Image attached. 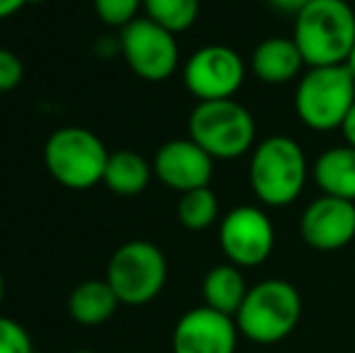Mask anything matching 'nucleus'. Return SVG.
<instances>
[{"instance_id":"cd10ccee","label":"nucleus","mask_w":355,"mask_h":353,"mask_svg":"<svg viewBox=\"0 0 355 353\" xmlns=\"http://www.w3.org/2000/svg\"><path fill=\"white\" fill-rule=\"evenodd\" d=\"M3 298H5V278H3V273H0V302H3Z\"/></svg>"},{"instance_id":"b1692460","label":"nucleus","mask_w":355,"mask_h":353,"mask_svg":"<svg viewBox=\"0 0 355 353\" xmlns=\"http://www.w3.org/2000/svg\"><path fill=\"white\" fill-rule=\"evenodd\" d=\"M268 3L273 5V8H278V10H283V12H302L304 8H307L312 0H268Z\"/></svg>"},{"instance_id":"423d86ee","label":"nucleus","mask_w":355,"mask_h":353,"mask_svg":"<svg viewBox=\"0 0 355 353\" xmlns=\"http://www.w3.org/2000/svg\"><path fill=\"white\" fill-rule=\"evenodd\" d=\"M353 104L355 78L346 66L309 68L295 92V109L314 131L341 128Z\"/></svg>"},{"instance_id":"f3484780","label":"nucleus","mask_w":355,"mask_h":353,"mask_svg":"<svg viewBox=\"0 0 355 353\" xmlns=\"http://www.w3.org/2000/svg\"><path fill=\"white\" fill-rule=\"evenodd\" d=\"M247 293L249 288L244 283L242 271L234 264L213 266L203 278V300H206L208 307L223 312V315H237Z\"/></svg>"},{"instance_id":"0eeeda50","label":"nucleus","mask_w":355,"mask_h":353,"mask_svg":"<svg viewBox=\"0 0 355 353\" xmlns=\"http://www.w3.org/2000/svg\"><path fill=\"white\" fill-rule=\"evenodd\" d=\"M104 278L121 305L138 307L162 293L167 283V259L157 245L133 240L114 252Z\"/></svg>"},{"instance_id":"5701e85b","label":"nucleus","mask_w":355,"mask_h":353,"mask_svg":"<svg viewBox=\"0 0 355 353\" xmlns=\"http://www.w3.org/2000/svg\"><path fill=\"white\" fill-rule=\"evenodd\" d=\"M24 66L19 56L10 49H0V92H10L22 83Z\"/></svg>"},{"instance_id":"1a4fd4ad","label":"nucleus","mask_w":355,"mask_h":353,"mask_svg":"<svg viewBox=\"0 0 355 353\" xmlns=\"http://www.w3.org/2000/svg\"><path fill=\"white\" fill-rule=\"evenodd\" d=\"M276 245L271 218L254 206H237L220 223V247L230 264L259 266L268 259Z\"/></svg>"},{"instance_id":"412c9836","label":"nucleus","mask_w":355,"mask_h":353,"mask_svg":"<svg viewBox=\"0 0 355 353\" xmlns=\"http://www.w3.org/2000/svg\"><path fill=\"white\" fill-rule=\"evenodd\" d=\"M94 12L109 27L123 29L136 19L138 10L143 8V0H92Z\"/></svg>"},{"instance_id":"20e7f679","label":"nucleus","mask_w":355,"mask_h":353,"mask_svg":"<svg viewBox=\"0 0 355 353\" xmlns=\"http://www.w3.org/2000/svg\"><path fill=\"white\" fill-rule=\"evenodd\" d=\"M189 138L213 160H234L254 146L257 123L249 109L234 99L198 102L189 117Z\"/></svg>"},{"instance_id":"6ab92c4d","label":"nucleus","mask_w":355,"mask_h":353,"mask_svg":"<svg viewBox=\"0 0 355 353\" xmlns=\"http://www.w3.org/2000/svg\"><path fill=\"white\" fill-rule=\"evenodd\" d=\"M143 10L148 19L157 22L167 32H187L198 17L201 0H143Z\"/></svg>"},{"instance_id":"bb28decb","label":"nucleus","mask_w":355,"mask_h":353,"mask_svg":"<svg viewBox=\"0 0 355 353\" xmlns=\"http://www.w3.org/2000/svg\"><path fill=\"white\" fill-rule=\"evenodd\" d=\"M343 66H346L348 71H351V76L355 78V46L351 49V53H348V58H346V63H343Z\"/></svg>"},{"instance_id":"7c9ffc66","label":"nucleus","mask_w":355,"mask_h":353,"mask_svg":"<svg viewBox=\"0 0 355 353\" xmlns=\"http://www.w3.org/2000/svg\"><path fill=\"white\" fill-rule=\"evenodd\" d=\"M37 353H39V351H37Z\"/></svg>"},{"instance_id":"6e6552de","label":"nucleus","mask_w":355,"mask_h":353,"mask_svg":"<svg viewBox=\"0 0 355 353\" xmlns=\"http://www.w3.org/2000/svg\"><path fill=\"white\" fill-rule=\"evenodd\" d=\"M119 49L131 71L148 83H162L177 71V39L172 32L148 17H136L121 29Z\"/></svg>"},{"instance_id":"dca6fc26","label":"nucleus","mask_w":355,"mask_h":353,"mask_svg":"<svg viewBox=\"0 0 355 353\" xmlns=\"http://www.w3.org/2000/svg\"><path fill=\"white\" fill-rule=\"evenodd\" d=\"M314 179L324 196L346 198L355 203V148L338 146L324 150L314 165Z\"/></svg>"},{"instance_id":"aec40b11","label":"nucleus","mask_w":355,"mask_h":353,"mask_svg":"<svg viewBox=\"0 0 355 353\" xmlns=\"http://www.w3.org/2000/svg\"><path fill=\"white\" fill-rule=\"evenodd\" d=\"M179 223L187 230H206L218 218V198L208 187L193 189V191L182 193L179 198Z\"/></svg>"},{"instance_id":"9b49d317","label":"nucleus","mask_w":355,"mask_h":353,"mask_svg":"<svg viewBox=\"0 0 355 353\" xmlns=\"http://www.w3.org/2000/svg\"><path fill=\"white\" fill-rule=\"evenodd\" d=\"M237 322L213 307H193L179 317L172 334V353H234Z\"/></svg>"},{"instance_id":"7ed1b4c3","label":"nucleus","mask_w":355,"mask_h":353,"mask_svg":"<svg viewBox=\"0 0 355 353\" xmlns=\"http://www.w3.org/2000/svg\"><path fill=\"white\" fill-rule=\"evenodd\" d=\"M249 182L266 206H288L307 182V157L300 143L288 136H271L257 146L249 165Z\"/></svg>"},{"instance_id":"c85d7f7f","label":"nucleus","mask_w":355,"mask_h":353,"mask_svg":"<svg viewBox=\"0 0 355 353\" xmlns=\"http://www.w3.org/2000/svg\"><path fill=\"white\" fill-rule=\"evenodd\" d=\"M71 353H94V351H87V349H80V351H71Z\"/></svg>"},{"instance_id":"2eb2a0df","label":"nucleus","mask_w":355,"mask_h":353,"mask_svg":"<svg viewBox=\"0 0 355 353\" xmlns=\"http://www.w3.org/2000/svg\"><path fill=\"white\" fill-rule=\"evenodd\" d=\"M119 305L121 302L107 283V278H89V281L78 283L68 295V312L83 327L104 325L107 320H112Z\"/></svg>"},{"instance_id":"9d476101","label":"nucleus","mask_w":355,"mask_h":353,"mask_svg":"<svg viewBox=\"0 0 355 353\" xmlns=\"http://www.w3.org/2000/svg\"><path fill=\"white\" fill-rule=\"evenodd\" d=\"M184 83L198 102L232 99L244 83V63L230 46H203L184 66Z\"/></svg>"},{"instance_id":"4be33fe9","label":"nucleus","mask_w":355,"mask_h":353,"mask_svg":"<svg viewBox=\"0 0 355 353\" xmlns=\"http://www.w3.org/2000/svg\"><path fill=\"white\" fill-rule=\"evenodd\" d=\"M0 353H37L27 329L3 315H0Z\"/></svg>"},{"instance_id":"ddd939ff","label":"nucleus","mask_w":355,"mask_h":353,"mask_svg":"<svg viewBox=\"0 0 355 353\" xmlns=\"http://www.w3.org/2000/svg\"><path fill=\"white\" fill-rule=\"evenodd\" d=\"M153 172L169 189L187 193L208 187L213 175V157L191 138H177L164 143L153 162Z\"/></svg>"},{"instance_id":"f8f14e48","label":"nucleus","mask_w":355,"mask_h":353,"mask_svg":"<svg viewBox=\"0 0 355 353\" xmlns=\"http://www.w3.org/2000/svg\"><path fill=\"white\" fill-rule=\"evenodd\" d=\"M300 230L312 250H343L355 237V203L336 196L317 198L304 208Z\"/></svg>"},{"instance_id":"39448f33","label":"nucleus","mask_w":355,"mask_h":353,"mask_svg":"<svg viewBox=\"0 0 355 353\" xmlns=\"http://www.w3.org/2000/svg\"><path fill=\"white\" fill-rule=\"evenodd\" d=\"M109 150L97 133L80 126L58 128L44 146V165L49 175L68 189H89L104 179Z\"/></svg>"},{"instance_id":"393cba45","label":"nucleus","mask_w":355,"mask_h":353,"mask_svg":"<svg viewBox=\"0 0 355 353\" xmlns=\"http://www.w3.org/2000/svg\"><path fill=\"white\" fill-rule=\"evenodd\" d=\"M27 3H32V0H0V19H8L12 15H17Z\"/></svg>"},{"instance_id":"a878e982","label":"nucleus","mask_w":355,"mask_h":353,"mask_svg":"<svg viewBox=\"0 0 355 353\" xmlns=\"http://www.w3.org/2000/svg\"><path fill=\"white\" fill-rule=\"evenodd\" d=\"M341 131H343V138H346V146L355 148V104L351 107V112H348V117L343 119Z\"/></svg>"},{"instance_id":"c756f323","label":"nucleus","mask_w":355,"mask_h":353,"mask_svg":"<svg viewBox=\"0 0 355 353\" xmlns=\"http://www.w3.org/2000/svg\"><path fill=\"white\" fill-rule=\"evenodd\" d=\"M131 353H141V351H131Z\"/></svg>"},{"instance_id":"f03ea898","label":"nucleus","mask_w":355,"mask_h":353,"mask_svg":"<svg viewBox=\"0 0 355 353\" xmlns=\"http://www.w3.org/2000/svg\"><path fill=\"white\" fill-rule=\"evenodd\" d=\"M300 317L302 298L297 288L283 278H268L249 288L234 322L239 334L254 344H278L293 334Z\"/></svg>"},{"instance_id":"4468645a","label":"nucleus","mask_w":355,"mask_h":353,"mask_svg":"<svg viewBox=\"0 0 355 353\" xmlns=\"http://www.w3.org/2000/svg\"><path fill=\"white\" fill-rule=\"evenodd\" d=\"M302 63L304 58L295 39L271 37L259 44L252 53V68L257 78L263 83H271V85L290 83L300 73Z\"/></svg>"},{"instance_id":"f257e3e1","label":"nucleus","mask_w":355,"mask_h":353,"mask_svg":"<svg viewBox=\"0 0 355 353\" xmlns=\"http://www.w3.org/2000/svg\"><path fill=\"white\" fill-rule=\"evenodd\" d=\"M295 44L309 68L343 66L355 46V12L346 0H312L295 17Z\"/></svg>"},{"instance_id":"a211bd4d","label":"nucleus","mask_w":355,"mask_h":353,"mask_svg":"<svg viewBox=\"0 0 355 353\" xmlns=\"http://www.w3.org/2000/svg\"><path fill=\"white\" fill-rule=\"evenodd\" d=\"M148 160L136 150H114L109 153L107 170H104L102 182L119 196H138L150 184Z\"/></svg>"}]
</instances>
